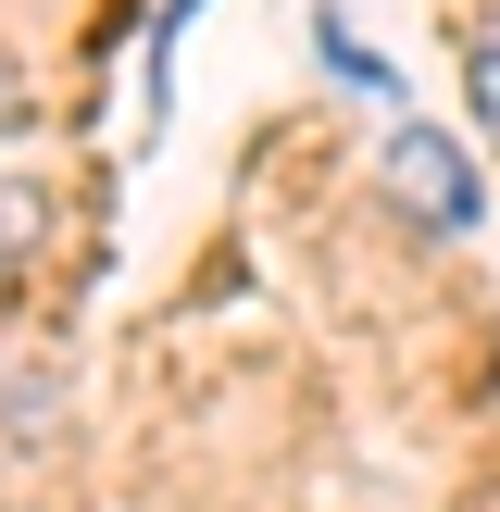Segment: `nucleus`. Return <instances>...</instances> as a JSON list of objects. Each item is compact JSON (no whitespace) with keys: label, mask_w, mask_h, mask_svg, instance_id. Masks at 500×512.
I'll list each match as a JSON object with an SVG mask.
<instances>
[{"label":"nucleus","mask_w":500,"mask_h":512,"mask_svg":"<svg viewBox=\"0 0 500 512\" xmlns=\"http://www.w3.org/2000/svg\"><path fill=\"white\" fill-rule=\"evenodd\" d=\"M388 188L413 200L425 225H475V163L438 138V125H400V138H388Z\"/></svg>","instance_id":"f257e3e1"},{"label":"nucleus","mask_w":500,"mask_h":512,"mask_svg":"<svg viewBox=\"0 0 500 512\" xmlns=\"http://www.w3.org/2000/svg\"><path fill=\"white\" fill-rule=\"evenodd\" d=\"M313 38H325V75H350V88H388V63H375V50H363V38H350V25H338V13H325V25H313Z\"/></svg>","instance_id":"7ed1b4c3"},{"label":"nucleus","mask_w":500,"mask_h":512,"mask_svg":"<svg viewBox=\"0 0 500 512\" xmlns=\"http://www.w3.org/2000/svg\"><path fill=\"white\" fill-rule=\"evenodd\" d=\"M463 88H475V113H488V138H500V13H475V38H463Z\"/></svg>","instance_id":"f03ea898"}]
</instances>
